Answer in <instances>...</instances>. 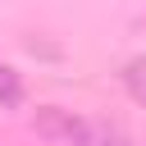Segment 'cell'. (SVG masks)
<instances>
[{
	"instance_id": "cell-1",
	"label": "cell",
	"mask_w": 146,
	"mask_h": 146,
	"mask_svg": "<svg viewBox=\"0 0 146 146\" xmlns=\"http://www.w3.org/2000/svg\"><path fill=\"white\" fill-rule=\"evenodd\" d=\"M36 132L64 141V146H128V137L114 123H96V119H78L68 110H36Z\"/></svg>"
},
{
	"instance_id": "cell-2",
	"label": "cell",
	"mask_w": 146,
	"mask_h": 146,
	"mask_svg": "<svg viewBox=\"0 0 146 146\" xmlns=\"http://www.w3.org/2000/svg\"><path fill=\"white\" fill-rule=\"evenodd\" d=\"M18 100H23V78L9 64H0V105H18Z\"/></svg>"
},
{
	"instance_id": "cell-3",
	"label": "cell",
	"mask_w": 146,
	"mask_h": 146,
	"mask_svg": "<svg viewBox=\"0 0 146 146\" xmlns=\"http://www.w3.org/2000/svg\"><path fill=\"white\" fill-rule=\"evenodd\" d=\"M123 82H128L132 100H141V105H146V55H141V59H132V64L123 68Z\"/></svg>"
}]
</instances>
